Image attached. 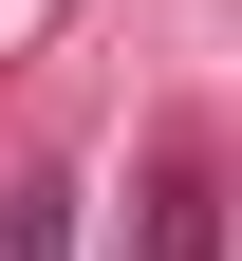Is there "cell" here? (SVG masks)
<instances>
[{"mask_svg":"<svg viewBox=\"0 0 242 261\" xmlns=\"http://www.w3.org/2000/svg\"><path fill=\"white\" fill-rule=\"evenodd\" d=\"M0 261H75V187H56V168L19 187V205H0Z\"/></svg>","mask_w":242,"mask_h":261,"instance_id":"6da1fadb","label":"cell"},{"mask_svg":"<svg viewBox=\"0 0 242 261\" xmlns=\"http://www.w3.org/2000/svg\"><path fill=\"white\" fill-rule=\"evenodd\" d=\"M149 261H224V224H205V187H149Z\"/></svg>","mask_w":242,"mask_h":261,"instance_id":"7a4b0ae2","label":"cell"}]
</instances>
